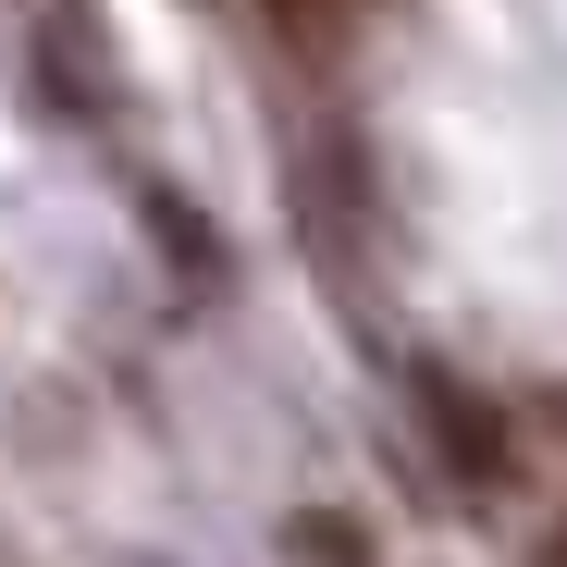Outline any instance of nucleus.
Instances as JSON below:
<instances>
[{"instance_id": "4", "label": "nucleus", "mask_w": 567, "mask_h": 567, "mask_svg": "<svg viewBox=\"0 0 567 567\" xmlns=\"http://www.w3.org/2000/svg\"><path fill=\"white\" fill-rule=\"evenodd\" d=\"M543 567H567V543H555V555H543Z\"/></svg>"}, {"instance_id": "2", "label": "nucleus", "mask_w": 567, "mask_h": 567, "mask_svg": "<svg viewBox=\"0 0 567 567\" xmlns=\"http://www.w3.org/2000/svg\"><path fill=\"white\" fill-rule=\"evenodd\" d=\"M284 555L297 567H370V530L333 518V506H309V518H284Z\"/></svg>"}, {"instance_id": "1", "label": "nucleus", "mask_w": 567, "mask_h": 567, "mask_svg": "<svg viewBox=\"0 0 567 567\" xmlns=\"http://www.w3.org/2000/svg\"><path fill=\"white\" fill-rule=\"evenodd\" d=\"M420 420H432V444H444L456 482H506V420L468 395L456 370H420Z\"/></svg>"}, {"instance_id": "3", "label": "nucleus", "mask_w": 567, "mask_h": 567, "mask_svg": "<svg viewBox=\"0 0 567 567\" xmlns=\"http://www.w3.org/2000/svg\"><path fill=\"white\" fill-rule=\"evenodd\" d=\"M259 13H271L284 38H297V50H333V38L358 25V0H259Z\"/></svg>"}]
</instances>
